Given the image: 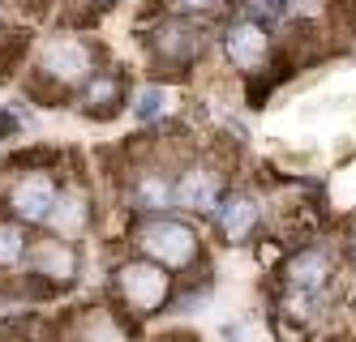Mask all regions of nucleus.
I'll list each match as a JSON object with an SVG mask.
<instances>
[{"mask_svg": "<svg viewBox=\"0 0 356 342\" xmlns=\"http://www.w3.org/2000/svg\"><path fill=\"white\" fill-rule=\"evenodd\" d=\"M134 244L142 248V257L159 261L168 270H189L197 261V231L189 223H181V219H168V214L146 219L134 231Z\"/></svg>", "mask_w": 356, "mask_h": 342, "instance_id": "obj_1", "label": "nucleus"}, {"mask_svg": "<svg viewBox=\"0 0 356 342\" xmlns=\"http://www.w3.org/2000/svg\"><path fill=\"white\" fill-rule=\"evenodd\" d=\"M116 300L138 312V317H150V312H159L168 300H172V274L168 266L150 257H138V261H124L116 270Z\"/></svg>", "mask_w": 356, "mask_h": 342, "instance_id": "obj_2", "label": "nucleus"}, {"mask_svg": "<svg viewBox=\"0 0 356 342\" xmlns=\"http://www.w3.org/2000/svg\"><path fill=\"white\" fill-rule=\"evenodd\" d=\"M35 69L56 86H86L95 77V47L82 35H52L39 47V60Z\"/></svg>", "mask_w": 356, "mask_h": 342, "instance_id": "obj_3", "label": "nucleus"}, {"mask_svg": "<svg viewBox=\"0 0 356 342\" xmlns=\"http://www.w3.org/2000/svg\"><path fill=\"white\" fill-rule=\"evenodd\" d=\"M270 47H275L270 22L253 17V13H236L223 26V56L241 73H262L266 60H270Z\"/></svg>", "mask_w": 356, "mask_h": 342, "instance_id": "obj_4", "label": "nucleus"}, {"mask_svg": "<svg viewBox=\"0 0 356 342\" xmlns=\"http://www.w3.org/2000/svg\"><path fill=\"white\" fill-rule=\"evenodd\" d=\"M146 47L163 69H189L202 51H207V31L193 17H163L155 31L146 35Z\"/></svg>", "mask_w": 356, "mask_h": 342, "instance_id": "obj_5", "label": "nucleus"}, {"mask_svg": "<svg viewBox=\"0 0 356 342\" xmlns=\"http://www.w3.org/2000/svg\"><path fill=\"white\" fill-rule=\"evenodd\" d=\"M56 197H60V189H56V180L47 176V171H22V176L9 184L5 205H9V214L26 227V223H47Z\"/></svg>", "mask_w": 356, "mask_h": 342, "instance_id": "obj_6", "label": "nucleus"}, {"mask_svg": "<svg viewBox=\"0 0 356 342\" xmlns=\"http://www.w3.org/2000/svg\"><path fill=\"white\" fill-rule=\"evenodd\" d=\"M31 274L56 282V287L73 282V274H78V248H73V240H60V235L39 240L31 248Z\"/></svg>", "mask_w": 356, "mask_h": 342, "instance_id": "obj_7", "label": "nucleus"}, {"mask_svg": "<svg viewBox=\"0 0 356 342\" xmlns=\"http://www.w3.org/2000/svg\"><path fill=\"white\" fill-rule=\"evenodd\" d=\"M258 219H262V205L249 193H227L215 205V227H219V235L227 244H245L253 235V227H258Z\"/></svg>", "mask_w": 356, "mask_h": 342, "instance_id": "obj_8", "label": "nucleus"}, {"mask_svg": "<svg viewBox=\"0 0 356 342\" xmlns=\"http://www.w3.org/2000/svg\"><path fill=\"white\" fill-rule=\"evenodd\" d=\"M288 287L292 291H309V296H322L326 291V282L330 274H335V257H330L326 248L309 244V248H300L292 261H288Z\"/></svg>", "mask_w": 356, "mask_h": 342, "instance_id": "obj_9", "label": "nucleus"}, {"mask_svg": "<svg viewBox=\"0 0 356 342\" xmlns=\"http://www.w3.org/2000/svg\"><path fill=\"white\" fill-rule=\"evenodd\" d=\"M223 184H219V171L211 167H185L181 176H176V205H185V210H197V214H207V210H215L223 197Z\"/></svg>", "mask_w": 356, "mask_h": 342, "instance_id": "obj_10", "label": "nucleus"}, {"mask_svg": "<svg viewBox=\"0 0 356 342\" xmlns=\"http://www.w3.org/2000/svg\"><path fill=\"white\" fill-rule=\"evenodd\" d=\"M90 223V197L82 189H65L52 205V214H47V227H52L60 240H73V235H82Z\"/></svg>", "mask_w": 356, "mask_h": 342, "instance_id": "obj_11", "label": "nucleus"}, {"mask_svg": "<svg viewBox=\"0 0 356 342\" xmlns=\"http://www.w3.org/2000/svg\"><path fill=\"white\" fill-rule=\"evenodd\" d=\"M134 205L146 210V214H159V210L176 205V180H168V171L150 167L134 180Z\"/></svg>", "mask_w": 356, "mask_h": 342, "instance_id": "obj_12", "label": "nucleus"}, {"mask_svg": "<svg viewBox=\"0 0 356 342\" xmlns=\"http://www.w3.org/2000/svg\"><path fill=\"white\" fill-rule=\"evenodd\" d=\"M78 103H82V112H90V116H112L120 103H124V86H120V77H116V73H95L90 82L82 86Z\"/></svg>", "mask_w": 356, "mask_h": 342, "instance_id": "obj_13", "label": "nucleus"}, {"mask_svg": "<svg viewBox=\"0 0 356 342\" xmlns=\"http://www.w3.org/2000/svg\"><path fill=\"white\" fill-rule=\"evenodd\" d=\"M26 257H31V248H26V231H22V223H0V270L22 266Z\"/></svg>", "mask_w": 356, "mask_h": 342, "instance_id": "obj_14", "label": "nucleus"}, {"mask_svg": "<svg viewBox=\"0 0 356 342\" xmlns=\"http://www.w3.org/2000/svg\"><path fill=\"white\" fill-rule=\"evenodd\" d=\"M78 342H124V330L108 317V312H90L82 334H78Z\"/></svg>", "mask_w": 356, "mask_h": 342, "instance_id": "obj_15", "label": "nucleus"}, {"mask_svg": "<svg viewBox=\"0 0 356 342\" xmlns=\"http://www.w3.org/2000/svg\"><path fill=\"white\" fill-rule=\"evenodd\" d=\"M163 108H168V90L163 86H146L134 99V116L138 120H155V116H163Z\"/></svg>", "mask_w": 356, "mask_h": 342, "instance_id": "obj_16", "label": "nucleus"}, {"mask_svg": "<svg viewBox=\"0 0 356 342\" xmlns=\"http://www.w3.org/2000/svg\"><path fill=\"white\" fill-rule=\"evenodd\" d=\"M163 9L176 17H211L219 9V0H163Z\"/></svg>", "mask_w": 356, "mask_h": 342, "instance_id": "obj_17", "label": "nucleus"}, {"mask_svg": "<svg viewBox=\"0 0 356 342\" xmlns=\"http://www.w3.org/2000/svg\"><path fill=\"white\" fill-rule=\"evenodd\" d=\"M343 257H348V266L356 270V231L348 235V240H343Z\"/></svg>", "mask_w": 356, "mask_h": 342, "instance_id": "obj_18", "label": "nucleus"}, {"mask_svg": "<svg viewBox=\"0 0 356 342\" xmlns=\"http://www.w3.org/2000/svg\"><path fill=\"white\" fill-rule=\"evenodd\" d=\"M86 5H90V9H112L116 0H86Z\"/></svg>", "mask_w": 356, "mask_h": 342, "instance_id": "obj_19", "label": "nucleus"}]
</instances>
